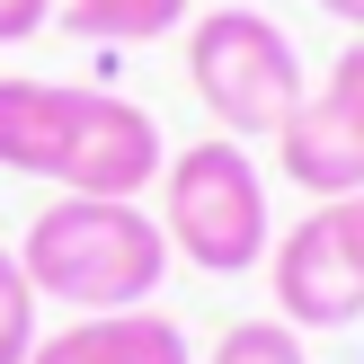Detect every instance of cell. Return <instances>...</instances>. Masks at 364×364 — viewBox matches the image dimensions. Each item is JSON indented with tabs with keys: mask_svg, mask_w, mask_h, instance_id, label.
Masks as SVG:
<instances>
[{
	"mask_svg": "<svg viewBox=\"0 0 364 364\" xmlns=\"http://www.w3.org/2000/svg\"><path fill=\"white\" fill-rule=\"evenodd\" d=\"M36 284H27V267H18V249H0V364H27L36 355Z\"/></svg>",
	"mask_w": 364,
	"mask_h": 364,
	"instance_id": "8fae6325",
	"label": "cell"
},
{
	"mask_svg": "<svg viewBox=\"0 0 364 364\" xmlns=\"http://www.w3.org/2000/svg\"><path fill=\"white\" fill-rule=\"evenodd\" d=\"M160 160H169V142H160L151 107L63 80V124H53V160H45L63 196H142L160 187Z\"/></svg>",
	"mask_w": 364,
	"mask_h": 364,
	"instance_id": "5b68a950",
	"label": "cell"
},
{
	"mask_svg": "<svg viewBox=\"0 0 364 364\" xmlns=\"http://www.w3.org/2000/svg\"><path fill=\"white\" fill-rule=\"evenodd\" d=\"M53 124H63V80L0 71V169L45 178V160H53Z\"/></svg>",
	"mask_w": 364,
	"mask_h": 364,
	"instance_id": "ba28073f",
	"label": "cell"
},
{
	"mask_svg": "<svg viewBox=\"0 0 364 364\" xmlns=\"http://www.w3.org/2000/svg\"><path fill=\"white\" fill-rule=\"evenodd\" d=\"M27 364H187V329H178L169 311H89L71 320V329L36 338Z\"/></svg>",
	"mask_w": 364,
	"mask_h": 364,
	"instance_id": "52a82bcc",
	"label": "cell"
},
{
	"mask_svg": "<svg viewBox=\"0 0 364 364\" xmlns=\"http://www.w3.org/2000/svg\"><path fill=\"white\" fill-rule=\"evenodd\" d=\"M53 0H0V45H27V36H45Z\"/></svg>",
	"mask_w": 364,
	"mask_h": 364,
	"instance_id": "4fadbf2b",
	"label": "cell"
},
{
	"mask_svg": "<svg viewBox=\"0 0 364 364\" xmlns=\"http://www.w3.org/2000/svg\"><path fill=\"white\" fill-rule=\"evenodd\" d=\"M187 80H196L205 116L231 142H258V134L276 142L284 116L311 98L294 36L267 9H205V18H187Z\"/></svg>",
	"mask_w": 364,
	"mask_h": 364,
	"instance_id": "3957f363",
	"label": "cell"
},
{
	"mask_svg": "<svg viewBox=\"0 0 364 364\" xmlns=\"http://www.w3.org/2000/svg\"><path fill=\"white\" fill-rule=\"evenodd\" d=\"M276 169L294 178L311 205H329V196H364V134H355V116L329 98V89H311V98L284 116Z\"/></svg>",
	"mask_w": 364,
	"mask_h": 364,
	"instance_id": "8992f818",
	"label": "cell"
},
{
	"mask_svg": "<svg viewBox=\"0 0 364 364\" xmlns=\"http://www.w3.org/2000/svg\"><path fill=\"white\" fill-rule=\"evenodd\" d=\"M205 364H311V347H302V329L294 320H231L223 338H213V355Z\"/></svg>",
	"mask_w": 364,
	"mask_h": 364,
	"instance_id": "30bf717a",
	"label": "cell"
},
{
	"mask_svg": "<svg viewBox=\"0 0 364 364\" xmlns=\"http://www.w3.org/2000/svg\"><path fill=\"white\" fill-rule=\"evenodd\" d=\"M329 98L347 107V116H355V134H364V36H355V45L329 63Z\"/></svg>",
	"mask_w": 364,
	"mask_h": 364,
	"instance_id": "7c38bea8",
	"label": "cell"
},
{
	"mask_svg": "<svg viewBox=\"0 0 364 364\" xmlns=\"http://www.w3.org/2000/svg\"><path fill=\"white\" fill-rule=\"evenodd\" d=\"M18 267H27L36 302L63 311H142L169 276V231L142 213V196H53L27 231H18Z\"/></svg>",
	"mask_w": 364,
	"mask_h": 364,
	"instance_id": "6da1fadb",
	"label": "cell"
},
{
	"mask_svg": "<svg viewBox=\"0 0 364 364\" xmlns=\"http://www.w3.org/2000/svg\"><path fill=\"white\" fill-rule=\"evenodd\" d=\"M267 284H276V320L302 338H329L364 320V196H329L311 205L276 249H267Z\"/></svg>",
	"mask_w": 364,
	"mask_h": 364,
	"instance_id": "277c9868",
	"label": "cell"
},
{
	"mask_svg": "<svg viewBox=\"0 0 364 364\" xmlns=\"http://www.w3.org/2000/svg\"><path fill=\"white\" fill-rule=\"evenodd\" d=\"M53 9L89 45H151V36L187 27V0H53Z\"/></svg>",
	"mask_w": 364,
	"mask_h": 364,
	"instance_id": "9c48e42d",
	"label": "cell"
},
{
	"mask_svg": "<svg viewBox=\"0 0 364 364\" xmlns=\"http://www.w3.org/2000/svg\"><path fill=\"white\" fill-rule=\"evenodd\" d=\"M311 9H329L338 27H355V36H364V0H311Z\"/></svg>",
	"mask_w": 364,
	"mask_h": 364,
	"instance_id": "5bb4252c",
	"label": "cell"
},
{
	"mask_svg": "<svg viewBox=\"0 0 364 364\" xmlns=\"http://www.w3.org/2000/svg\"><path fill=\"white\" fill-rule=\"evenodd\" d=\"M160 231H169V258H187L196 276H249L276 249L258 151L231 134L169 151L160 160Z\"/></svg>",
	"mask_w": 364,
	"mask_h": 364,
	"instance_id": "7a4b0ae2",
	"label": "cell"
}]
</instances>
